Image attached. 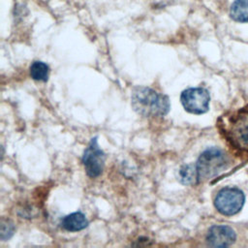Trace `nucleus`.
<instances>
[{"mask_svg":"<svg viewBox=\"0 0 248 248\" xmlns=\"http://www.w3.org/2000/svg\"><path fill=\"white\" fill-rule=\"evenodd\" d=\"M131 104L139 114L145 117L164 116L170 108L167 95L145 86H137L133 89Z\"/></svg>","mask_w":248,"mask_h":248,"instance_id":"nucleus-1","label":"nucleus"},{"mask_svg":"<svg viewBox=\"0 0 248 248\" xmlns=\"http://www.w3.org/2000/svg\"><path fill=\"white\" fill-rule=\"evenodd\" d=\"M221 130L232 148L248 154V105L222 120Z\"/></svg>","mask_w":248,"mask_h":248,"instance_id":"nucleus-2","label":"nucleus"},{"mask_svg":"<svg viewBox=\"0 0 248 248\" xmlns=\"http://www.w3.org/2000/svg\"><path fill=\"white\" fill-rule=\"evenodd\" d=\"M229 165V158L225 151L217 147L204 150L196 163L199 183L218 175Z\"/></svg>","mask_w":248,"mask_h":248,"instance_id":"nucleus-3","label":"nucleus"},{"mask_svg":"<svg viewBox=\"0 0 248 248\" xmlns=\"http://www.w3.org/2000/svg\"><path fill=\"white\" fill-rule=\"evenodd\" d=\"M245 202L243 192L235 187L222 188L214 199V206L218 212L226 216L238 213Z\"/></svg>","mask_w":248,"mask_h":248,"instance_id":"nucleus-4","label":"nucleus"},{"mask_svg":"<svg viewBox=\"0 0 248 248\" xmlns=\"http://www.w3.org/2000/svg\"><path fill=\"white\" fill-rule=\"evenodd\" d=\"M180 101L186 111L193 114H202L209 108L210 95L202 87H191L181 93Z\"/></svg>","mask_w":248,"mask_h":248,"instance_id":"nucleus-5","label":"nucleus"},{"mask_svg":"<svg viewBox=\"0 0 248 248\" xmlns=\"http://www.w3.org/2000/svg\"><path fill=\"white\" fill-rule=\"evenodd\" d=\"M106 155L99 147L97 138L91 139L82 156V164L88 176L94 178L99 176L104 170Z\"/></svg>","mask_w":248,"mask_h":248,"instance_id":"nucleus-6","label":"nucleus"},{"mask_svg":"<svg viewBox=\"0 0 248 248\" xmlns=\"http://www.w3.org/2000/svg\"><path fill=\"white\" fill-rule=\"evenodd\" d=\"M234 231L225 225L212 226L206 234V242L212 247H228L235 241Z\"/></svg>","mask_w":248,"mask_h":248,"instance_id":"nucleus-7","label":"nucleus"},{"mask_svg":"<svg viewBox=\"0 0 248 248\" xmlns=\"http://www.w3.org/2000/svg\"><path fill=\"white\" fill-rule=\"evenodd\" d=\"M61 225L68 232H78L87 227L88 221L81 212H74L65 216L61 221Z\"/></svg>","mask_w":248,"mask_h":248,"instance_id":"nucleus-8","label":"nucleus"},{"mask_svg":"<svg viewBox=\"0 0 248 248\" xmlns=\"http://www.w3.org/2000/svg\"><path fill=\"white\" fill-rule=\"evenodd\" d=\"M230 16L236 22L248 23V0H234L230 8Z\"/></svg>","mask_w":248,"mask_h":248,"instance_id":"nucleus-9","label":"nucleus"},{"mask_svg":"<svg viewBox=\"0 0 248 248\" xmlns=\"http://www.w3.org/2000/svg\"><path fill=\"white\" fill-rule=\"evenodd\" d=\"M178 177L180 182L185 185H193V184L199 183L196 165H192V164L183 165L179 169Z\"/></svg>","mask_w":248,"mask_h":248,"instance_id":"nucleus-10","label":"nucleus"},{"mask_svg":"<svg viewBox=\"0 0 248 248\" xmlns=\"http://www.w3.org/2000/svg\"><path fill=\"white\" fill-rule=\"evenodd\" d=\"M49 68L42 61H34L30 66V76L38 81H46L48 79Z\"/></svg>","mask_w":248,"mask_h":248,"instance_id":"nucleus-11","label":"nucleus"},{"mask_svg":"<svg viewBox=\"0 0 248 248\" xmlns=\"http://www.w3.org/2000/svg\"><path fill=\"white\" fill-rule=\"evenodd\" d=\"M15 233V225L9 220L2 218L1 220V229H0V238L1 240H7L13 236Z\"/></svg>","mask_w":248,"mask_h":248,"instance_id":"nucleus-12","label":"nucleus"}]
</instances>
